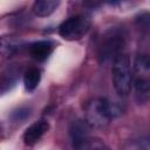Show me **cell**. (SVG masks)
Listing matches in <instances>:
<instances>
[{"label": "cell", "mask_w": 150, "mask_h": 150, "mask_svg": "<svg viewBox=\"0 0 150 150\" xmlns=\"http://www.w3.org/2000/svg\"><path fill=\"white\" fill-rule=\"evenodd\" d=\"M29 115H30V108L20 107L11 114V118L14 122H21V121H25L27 117H29Z\"/></svg>", "instance_id": "obj_12"}, {"label": "cell", "mask_w": 150, "mask_h": 150, "mask_svg": "<svg viewBox=\"0 0 150 150\" xmlns=\"http://www.w3.org/2000/svg\"><path fill=\"white\" fill-rule=\"evenodd\" d=\"M132 86L138 93L150 91V55L139 54L132 64Z\"/></svg>", "instance_id": "obj_5"}, {"label": "cell", "mask_w": 150, "mask_h": 150, "mask_svg": "<svg viewBox=\"0 0 150 150\" xmlns=\"http://www.w3.org/2000/svg\"><path fill=\"white\" fill-rule=\"evenodd\" d=\"M54 50V43L49 40H40L29 45L28 53L32 59L38 62L46 61Z\"/></svg>", "instance_id": "obj_8"}, {"label": "cell", "mask_w": 150, "mask_h": 150, "mask_svg": "<svg viewBox=\"0 0 150 150\" xmlns=\"http://www.w3.org/2000/svg\"><path fill=\"white\" fill-rule=\"evenodd\" d=\"M135 23L141 30H150V12L139 13L135 18Z\"/></svg>", "instance_id": "obj_11"}, {"label": "cell", "mask_w": 150, "mask_h": 150, "mask_svg": "<svg viewBox=\"0 0 150 150\" xmlns=\"http://www.w3.org/2000/svg\"><path fill=\"white\" fill-rule=\"evenodd\" d=\"M89 124L87 121L77 120L71 124L70 128V136L73 146L77 149H86L88 142L90 141L89 137Z\"/></svg>", "instance_id": "obj_6"}, {"label": "cell", "mask_w": 150, "mask_h": 150, "mask_svg": "<svg viewBox=\"0 0 150 150\" xmlns=\"http://www.w3.org/2000/svg\"><path fill=\"white\" fill-rule=\"evenodd\" d=\"M111 77L116 93L121 97L128 96L132 86V70L130 66V57L127 53L123 52L112 60Z\"/></svg>", "instance_id": "obj_2"}, {"label": "cell", "mask_w": 150, "mask_h": 150, "mask_svg": "<svg viewBox=\"0 0 150 150\" xmlns=\"http://www.w3.org/2000/svg\"><path fill=\"white\" fill-rule=\"evenodd\" d=\"M87 5H90V6H98L101 4H107V5H115V4H118L123 0H84Z\"/></svg>", "instance_id": "obj_14"}, {"label": "cell", "mask_w": 150, "mask_h": 150, "mask_svg": "<svg viewBox=\"0 0 150 150\" xmlns=\"http://www.w3.org/2000/svg\"><path fill=\"white\" fill-rule=\"evenodd\" d=\"M41 81V71L38 67H29L23 73V84L27 91H33L38 88Z\"/></svg>", "instance_id": "obj_10"}, {"label": "cell", "mask_w": 150, "mask_h": 150, "mask_svg": "<svg viewBox=\"0 0 150 150\" xmlns=\"http://www.w3.org/2000/svg\"><path fill=\"white\" fill-rule=\"evenodd\" d=\"M114 116L115 109L105 98H93L86 105V121L90 127L103 128Z\"/></svg>", "instance_id": "obj_3"}, {"label": "cell", "mask_w": 150, "mask_h": 150, "mask_svg": "<svg viewBox=\"0 0 150 150\" xmlns=\"http://www.w3.org/2000/svg\"><path fill=\"white\" fill-rule=\"evenodd\" d=\"M48 129H49V123L46 120H39L36 122H33L25 130L22 135L23 143L28 146L36 144L42 138V136L48 131Z\"/></svg>", "instance_id": "obj_7"}, {"label": "cell", "mask_w": 150, "mask_h": 150, "mask_svg": "<svg viewBox=\"0 0 150 150\" xmlns=\"http://www.w3.org/2000/svg\"><path fill=\"white\" fill-rule=\"evenodd\" d=\"M1 49L4 55H11L18 48V42H14L12 38H2L1 40Z\"/></svg>", "instance_id": "obj_13"}, {"label": "cell", "mask_w": 150, "mask_h": 150, "mask_svg": "<svg viewBox=\"0 0 150 150\" xmlns=\"http://www.w3.org/2000/svg\"><path fill=\"white\" fill-rule=\"evenodd\" d=\"M61 0H35L33 5V13L39 18H46L53 14L60 6Z\"/></svg>", "instance_id": "obj_9"}, {"label": "cell", "mask_w": 150, "mask_h": 150, "mask_svg": "<svg viewBox=\"0 0 150 150\" xmlns=\"http://www.w3.org/2000/svg\"><path fill=\"white\" fill-rule=\"evenodd\" d=\"M91 20L84 14H76L64 20L57 29L59 35L67 41H76L82 39L90 29Z\"/></svg>", "instance_id": "obj_4"}, {"label": "cell", "mask_w": 150, "mask_h": 150, "mask_svg": "<svg viewBox=\"0 0 150 150\" xmlns=\"http://www.w3.org/2000/svg\"><path fill=\"white\" fill-rule=\"evenodd\" d=\"M127 35L121 28H110L107 30L98 45L97 60L100 63H107L112 61L118 54L123 53L125 47Z\"/></svg>", "instance_id": "obj_1"}]
</instances>
